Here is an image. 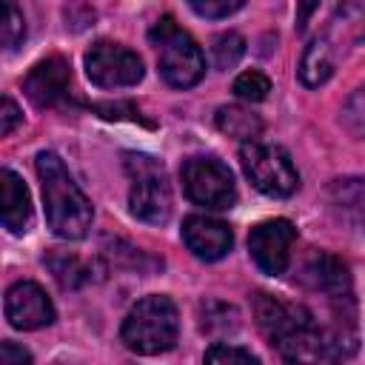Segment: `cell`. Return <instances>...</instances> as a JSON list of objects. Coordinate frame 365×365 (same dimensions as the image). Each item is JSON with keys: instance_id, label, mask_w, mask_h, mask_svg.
Returning a JSON list of instances; mask_svg holds the SVG:
<instances>
[{"instance_id": "obj_1", "label": "cell", "mask_w": 365, "mask_h": 365, "mask_svg": "<svg viewBox=\"0 0 365 365\" xmlns=\"http://www.w3.org/2000/svg\"><path fill=\"white\" fill-rule=\"evenodd\" d=\"M254 317L268 345L277 348L282 359H322V325L305 305L257 294Z\"/></svg>"}, {"instance_id": "obj_2", "label": "cell", "mask_w": 365, "mask_h": 365, "mask_svg": "<svg viewBox=\"0 0 365 365\" xmlns=\"http://www.w3.org/2000/svg\"><path fill=\"white\" fill-rule=\"evenodd\" d=\"M37 177L43 188V205L48 228L63 240H80L91 228V200L74 182L68 168L54 151L37 154Z\"/></svg>"}, {"instance_id": "obj_3", "label": "cell", "mask_w": 365, "mask_h": 365, "mask_svg": "<svg viewBox=\"0 0 365 365\" xmlns=\"http://www.w3.org/2000/svg\"><path fill=\"white\" fill-rule=\"evenodd\" d=\"M177 331H180L177 305L163 294H151V297H143L125 314L123 328H120V339L128 351L143 354V356H154V354L174 348Z\"/></svg>"}, {"instance_id": "obj_4", "label": "cell", "mask_w": 365, "mask_h": 365, "mask_svg": "<svg viewBox=\"0 0 365 365\" xmlns=\"http://www.w3.org/2000/svg\"><path fill=\"white\" fill-rule=\"evenodd\" d=\"M148 40L157 48V66L168 86L174 88H191L205 74V57L202 48L194 43L188 31H182L174 17H163L151 26Z\"/></svg>"}, {"instance_id": "obj_5", "label": "cell", "mask_w": 365, "mask_h": 365, "mask_svg": "<svg viewBox=\"0 0 365 365\" xmlns=\"http://www.w3.org/2000/svg\"><path fill=\"white\" fill-rule=\"evenodd\" d=\"M125 171L131 180V188H128L131 214L151 225L168 222L174 200H171L165 168L148 154H125Z\"/></svg>"}, {"instance_id": "obj_6", "label": "cell", "mask_w": 365, "mask_h": 365, "mask_svg": "<svg viewBox=\"0 0 365 365\" xmlns=\"http://www.w3.org/2000/svg\"><path fill=\"white\" fill-rule=\"evenodd\" d=\"M240 163L251 185L268 197H291L299 188V174L285 148L248 140L240 148Z\"/></svg>"}, {"instance_id": "obj_7", "label": "cell", "mask_w": 365, "mask_h": 365, "mask_svg": "<svg viewBox=\"0 0 365 365\" xmlns=\"http://www.w3.org/2000/svg\"><path fill=\"white\" fill-rule=\"evenodd\" d=\"M182 191L194 205L211 208V211H225L237 202V185L234 174L225 163L217 157H191L182 163L180 171Z\"/></svg>"}, {"instance_id": "obj_8", "label": "cell", "mask_w": 365, "mask_h": 365, "mask_svg": "<svg viewBox=\"0 0 365 365\" xmlns=\"http://www.w3.org/2000/svg\"><path fill=\"white\" fill-rule=\"evenodd\" d=\"M86 74L100 88H125V86H137L145 68H143V60L131 48L120 43L97 40L86 51Z\"/></svg>"}, {"instance_id": "obj_9", "label": "cell", "mask_w": 365, "mask_h": 365, "mask_svg": "<svg viewBox=\"0 0 365 365\" xmlns=\"http://www.w3.org/2000/svg\"><path fill=\"white\" fill-rule=\"evenodd\" d=\"M297 240V228L288 220H265L251 228L248 251L262 274L279 277L291 262V245Z\"/></svg>"}, {"instance_id": "obj_10", "label": "cell", "mask_w": 365, "mask_h": 365, "mask_svg": "<svg viewBox=\"0 0 365 365\" xmlns=\"http://www.w3.org/2000/svg\"><path fill=\"white\" fill-rule=\"evenodd\" d=\"M6 319L17 331H37L54 322V305L37 282L20 279L6 291Z\"/></svg>"}, {"instance_id": "obj_11", "label": "cell", "mask_w": 365, "mask_h": 365, "mask_svg": "<svg viewBox=\"0 0 365 365\" xmlns=\"http://www.w3.org/2000/svg\"><path fill=\"white\" fill-rule=\"evenodd\" d=\"M182 242L188 245V251L197 259L214 262V259H222L231 251L234 234L222 220H214V217H205V214H191L182 222Z\"/></svg>"}, {"instance_id": "obj_12", "label": "cell", "mask_w": 365, "mask_h": 365, "mask_svg": "<svg viewBox=\"0 0 365 365\" xmlns=\"http://www.w3.org/2000/svg\"><path fill=\"white\" fill-rule=\"evenodd\" d=\"M71 83V71L68 63L63 57H46L40 60L23 80V91L26 97L37 106V108H48L54 103H60L68 91Z\"/></svg>"}, {"instance_id": "obj_13", "label": "cell", "mask_w": 365, "mask_h": 365, "mask_svg": "<svg viewBox=\"0 0 365 365\" xmlns=\"http://www.w3.org/2000/svg\"><path fill=\"white\" fill-rule=\"evenodd\" d=\"M328 208L336 222L365 231V177H339L328 185Z\"/></svg>"}, {"instance_id": "obj_14", "label": "cell", "mask_w": 365, "mask_h": 365, "mask_svg": "<svg viewBox=\"0 0 365 365\" xmlns=\"http://www.w3.org/2000/svg\"><path fill=\"white\" fill-rule=\"evenodd\" d=\"M0 214H3V225L11 234H23L29 228V222H31L29 188L11 168L0 171Z\"/></svg>"}, {"instance_id": "obj_15", "label": "cell", "mask_w": 365, "mask_h": 365, "mask_svg": "<svg viewBox=\"0 0 365 365\" xmlns=\"http://www.w3.org/2000/svg\"><path fill=\"white\" fill-rule=\"evenodd\" d=\"M334 63H336V54H334L331 40H328V37H314V40L305 46L302 57H299L297 74H299L302 86L317 88V86H322V83L334 74Z\"/></svg>"}, {"instance_id": "obj_16", "label": "cell", "mask_w": 365, "mask_h": 365, "mask_svg": "<svg viewBox=\"0 0 365 365\" xmlns=\"http://www.w3.org/2000/svg\"><path fill=\"white\" fill-rule=\"evenodd\" d=\"M46 265L51 268L54 279H57L60 288H66V291L91 282V271H94V262H83L77 254L63 251V248H51V254L46 257Z\"/></svg>"}, {"instance_id": "obj_17", "label": "cell", "mask_w": 365, "mask_h": 365, "mask_svg": "<svg viewBox=\"0 0 365 365\" xmlns=\"http://www.w3.org/2000/svg\"><path fill=\"white\" fill-rule=\"evenodd\" d=\"M217 128L228 137H237L242 143L248 140H257L259 131H262V120L251 111V108H242V106H222L217 111Z\"/></svg>"}, {"instance_id": "obj_18", "label": "cell", "mask_w": 365, "mask_h": 365, "mask_svg": "<svg viewBox=\"0 0 365 365\" xmlns=\"http://www.w3.org/2000/svg\"><path fill=\"white\" fill-rule=\"evenodd\" d=\"M240 328V314L234 305L208 299L200 305V331L208 336H222V334H234Z\"/></svg>"}, {"instance_id": "obj_19", "label": "cell", "mask_w": 365, "mask_h": 365, "mask_svg": "<svg viewBox=\"0 0 365 365\" xmlns=\"http://www.w3.org/2000/svg\"><path fill=\"white\" fill-rule=\"evenodd\" d=\"M245 54V40L237 31H222L211 40V57L217 68H231L240 63V57Z\"/></svg>"}, {"instance_id": "obj_20", "label": "cell", "mask_w": 365, "mask_h": 365, "mask_svg": "<svg viewBox=\"0 0 365 365\" xmlns=\"http://www.w3.org/2000/svg\"><path fill=\"white\" fill-rule=\"evenodd\" d=\"M0 37H3V48H17L26 37V23H23V14L17 9L14 0H3V29H0Z\"/></svg>"}, {"instance_id": "obj_21", "label": "cell", "mask_w": 365, "mask_h": 365, "mask_svg": "<svg viewBox=\"0 0 365 365\" xmlns=\"http://www.w3.org/2000/svg\"><path fill=\"white\" fill-rule=\"evenodd\" d=\"M271 91V80L262 74V71H242L237 80H234V94L240 100H248V103H259L265 100Z\"/></svg>"}, {"instance_id": "obj_22", "label": "cell", "mask_w": 365, "mask_h": 365, "mask_svg": "<svg viewBox=\"0 0 365 365\" xmlns=\"http://www.w3.org/2000/svg\"><path fill=\"white\" fill-rule=\"evenodd\" d=\"M342 125L354 137H365V86H359L342 106Z\"/></svg>"}, {"instance_id": "obj_23", "label": "cell", "mask_w": 365, "mask_h": 365, "mask_svg": "<svg viewBox=\"0 0 365 365\" xmlns=\"http://www.w3.org/2000/svg\"><path fill=\"white\" fill-rule=\"evenodd\" d=\"M205 362H259V356L245 348L228 345V342H214L205 351Z\"/></svg>"}, {"instance_id": "obj_24", "label": "cell", "mask_w": 365, "mask_h": 365, "mask_svg": "<svg viewBox=\"0 0 365 365\" xmlns=\"http://www.w3.org/2000/svg\"><path fill=\"white\" fill-rule=\"evenodd\" d=\"M245 0H188L191 11L200 14V17H208V20H217V17H228L234 14Z\"/></svg>"}, {"instance_id": "obj_25", "label": "cell", "mask_w": 365, "mask_h": 365, "mask_svg": "<svg viewBox=\"0 0 365 365\" xmlns=\"http://www.w3.org/2000/svg\"><path fill=\"white\" fill-rule=\"evenodd\" d=\"M20 120H23V114H20L17 103H14L11 97H3V108H0V134L9 137Z\"/></svg>"}, {"instance_id": "obj_26", "label": "cell", "mask_w": 365, "mask_h": 365, "mask_svg": "<svg viewBox=\"0 0 365 365\" xmlns=\"http://www.w3.org/2000/svg\"><path fill=\"white\" fill-rule=\"evenodd\" d=\"M0 362L3 365H23V362H31V354L29 351H23V348H17L14 342H3L0 345Z\"/></svg>"}, {"instance_id": "obj_27", "label": "cell", "mask_w": 365, "mask_h": 365, "mask_svg": "<svg viewBox=\"0 0 365 365\" xmlns=\"http://www.w3.org/2000/svg\"><path fill=\"white\" fill-rule=\"evenodd\" d=\"M348 20H351V26H354L356 40H365V3L348 6Z\"/></svg>"}]
</instances>
